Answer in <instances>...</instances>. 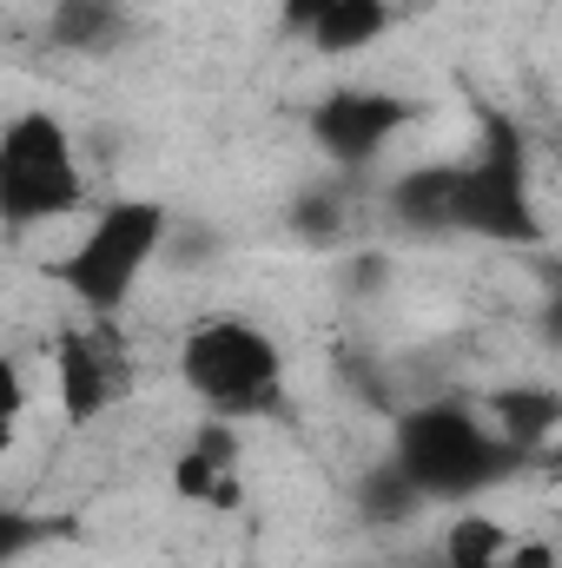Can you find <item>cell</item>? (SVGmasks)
I'll use <instances>...</instances> for the list:
<instances>
[{
  "instance_id": "cell-13",
  "label": "cell",
  "mask_w": 562,
  "mask_h": 568,
  "mask_svg": "<svg viewBox=\"0 0 562 568\" xmlns=\"http://www.w3.org/2000/svg\"><path fill=\"white\" fill-rule=\"evenodd\" d=\"M423 503H430V496L404 476V463H398V456H384V463L364 476V516H371V523H411Z\"/></svg>"
},
{
  "instance_id": "cell-5",
  "label": "cell",
  "mask_w": 562,
  "mask_h": 568,
  "mask_svg": "<svg viewBox=\"0 0 562 568\" xmlns=\"http://www.w3.org/2000/svg\"><path fill=\"white\" fill-rule=\"evenodd\" d=\"M456 232L490 245H536L543 219L530 199V145L503 113H483L476 152L456 165Z\"/></svg>"
},
{
  "instance_id": "cell-16",
  "label": "cell",
  "mask_w": 562,
  "mask_h": 568,
  "mask_svg": "<svg viewBox=\"0 0 562 568\" xmlns=\"http://www.w3.org/2000/svg\"><path fill=\"white\" fill-rule=\"evenodd\" d=\"M192 443H199L219 469H239V429H232V417H205V424L192 429Z\"/></svg>"
},
{
  "instance_id": "cell-1",
  "label": "cell",
  "mask_w": 562,
  "mask_h": 568,
  "mask_svg": "<svg viewBox=\"0 0 562 568\" xmlns=\"http://www.w3.org/2000/svg\"><path fill=\"white\" fill-rule=\"evenodd\" d=\"M391 456L404 463V476L418 483L430 503L483 496L490 483H503L523 463V449L503 443L490 417H476L470 404H450V397L404 410L398 429H391Z\"/></svg>"
},
{
  "instance_id": "cell-3",
  "label": "cell",
  "mask_w": 562,
  "mask_h": 568,
  "mask_svg": "<svg viewBox=\"0 0 562 568\" xmlns=\"http://www.w3.org/2000/svg\"><path fill=\"white\" fill-rule=\"evenodd\" d=\"M179 377H185V390H192L212 417H232V424H239V417L265 410L284 390V351L265 324L219 311V317H199V324L185 331V344H179Z\"/></svg>"
},
{
  "instance_id": "cell-12",
  "label": "cell",
  "mask_w": 562,
  "mask_h": 568,
  "mask_svg": "<svg viewBox=\"0 0 562 568\" xmlns=\"http://www.w3.org/2000/svg\"><path fill=\"white\" fill-rule=\"evenodd\" d=\"M47 33L67 53H100V47L120 40V0H60Z\"/></svg>"
},
{
  "instance_id": "cell-15",
  "label": "cell",
  "mask_w": 562,
  "mask_h": 568,
  "mask_svg": "<svg viewBox=\"0 0 562 568\" xmlns=\"http://www.w3.org/2000/svg\"><path fill=\"white\" fill-rule=\"evenodd\" d=\"M232 469H219L199 443H185L179 456H172V496L179 503H199V509H212V496H219V483H225Z\"/></svg>"
},
{
  "instance_id": "cell-9",
  "label": "cell",
  "mask_w": 562,
  "mask_h": 568,
  "mask_svg": "<svg viewBox=\"0 0 562 568\" xmlns=\"http://www.w3.org/2000/svg\"><path fill=\"white\" fill-rule=\"evenodd\" d=\"M391 27H398V7H391V0H344V7H331L304 40H311V53H324V60H351V53L378 47Z\"/></svg>"
},
{
  "instance_id": "cell-10",
  "label": "cell",
  "mask_w": 562,
  "mask_h": 568,
  "mask_svg": "<svg viewBox=\"0 0 562 568\" xmlns=\"http://www.w3.org/2000/svg\"><path fill=\"white\" fill-rule=\"evenodd\" d=\"M490 424H496L503 443H516L530 456L536 443H550L562 429V397L556 390H496L490 397Z\"/></svg>"
},
{
  "instance_id": "cell-14",
  "label": "cell",
  "mask_w": 562,
  "mask_h": 568,
  "mask_svg": "<svg viewBox=\"0 0 562 568\" xmlns=\"http://www.w3.org/2000/svg\"><path fill=\"white\" fill-rule=\"evenodd\" d=\"M291 232H298L304 245H338V239H344V199H338L331 185H304V192L291 199Z\"/></svg>"
},
{
  "instance_id": "cell-6",
  "label": "cell",
  "mask_w": 562,
  "mask_h": 568,
  "mask_svg": "<svg viewBox=\"0 0 562 568\" xmlns=\"http://www.w3.org/2000/svg\"><path fill=\"white\" fill-rule=\"evenodd\" d=\"M411 120H418V106L398 100V93H384V87H338V93H324L311 106V140H318V152L331 165L358 172V165H371L384 145L398 140Z\"/></svg>"
},
{
  "instance_id": "cell-18",
  "label": "cell",
  "mask_w": 562,
  "mask_h": 568,
  "mask_svg": "<svg viewBox=\"0 0 562 568\" xmlns=\"http://www.w3.org/2000/svg\"><path fill=\"white\" fill-rule=\"evenodd\" d=\"M503 568H562V556H556V542H543V536H516V549H510Z\"/></svg>"
},
{
  "instance_id": "cell-7",
  "label": "cell",
  "mask_w": 562,
  "mask_h": 568,
  "mask_svg": "<svg viewBox=\"0 0 562 568\" xmlns=\"http://www.w3.org/2000/svg\"><path fill=\"white\" fill-rule=\"evenodd\" d=\"M47 384H53V404H60L67 429H93L127 397V377H120L107 331H60L47 351Z\"/></svg>"
},
{
  "instance_id": "cell-19",
  "label": "cell",
  "mask_w": 562,
  "mask_h": 568,
  "mask_svg": "<svg viewBox=\"0 0 562 568\" xmlns=\"http://www.w3.org/2000/svg\"><path fill=\"white\" fill-rule=\"evenodd\" d=\"M331 7H344V0H279V13H284V27H291V33H311Z\"/></svg>"
},
{
  "instance_id": "cell-17",
  "label": "cell",
  "mask_w": 562,
  "mask_h": 568,
  "mask_svg": "<svg viewBox=\"0 0 562 568\" xmlns=\"http://www.w3.org/2000/svg\"><path fill=\"white\" fill-rule=\"evenodd\" d=\"M0 410H7V429L20 424V410H27V371H20V357L0 364Z\"/></svg>"
},
{
  "instance_id": "cell-11",
  "label": "cell",
  "mask_w": 562,
  "mask_h": 568,
  "mask_svg": "<svg viewBox=\"0 0 562 568\" xmlns=\"http://www.w3.org/2000/svg\"><path fill=\"white\" fill-rule=\"evenodd\" d=\"M516 549V529L490 509H463L443 529V568H503Z\"/></svg>"
},
{
  "instance_id": "cell-2",
  "label": "cell",
  "mask_w": 562,
  "mask_h": 568,
  "mask_svg": "<svg viewBox=\"0 0 562 568\" xmlns=\"http://www.w3.org/2000/svg\"><path fill=\"white\" fill-rule=\"evenodd\" d=\"M172 245V212L159 199H113L107 212H93V225L73 239V252H60L47 265V278L67 297H80L87 311L113 317L133 304L145 265Z\"/></svg>"
},
{
  "instance_id": "cell-4",
  "label": "cell",
  "mask_w": 562,
  "mask_h": 568,
  "mask_svg": "<svg viewBox=\"0 0 562 568\" xmlns=\"http://www.w3.org/2000/svg\"><path fill=\"white\" fill-rule=\"evenodd\" d=\"M87 205V165L73 152L67 120L53 113H13L0 133V219L13 232L73 219Z\"/></svg>"
},
{
  "instance_id": "cell-8",
  "label": "cell",
  "mask_w": 562,
  "mask_h": 568,
  "mask_svg": "<svg viewBox=\"0 0 562 568\" xmlns=\"http://www.w3.org/2000/svg\"><path fill=\"white\" fill-rule=\"evenodd\" d=\"M384 205L411 232H456V165H411V172H398Z\"/></svg>"
},
{
  "instance_id": "cell-20",
  "label": "cell",
  "mask_w": 562,
  "mask_h": 568,
  "mask_svg": "<svg viewBox=\"0 0 562 568\" xmlns=\"http://www.w3.org/2000/svg\"><path fill=\"white\" fill-rule=\"evenodd\" d=\"M536 324H543V337L562 351V284H550V297H543V317H536Z\"/></svg>"
}]
</instances>
